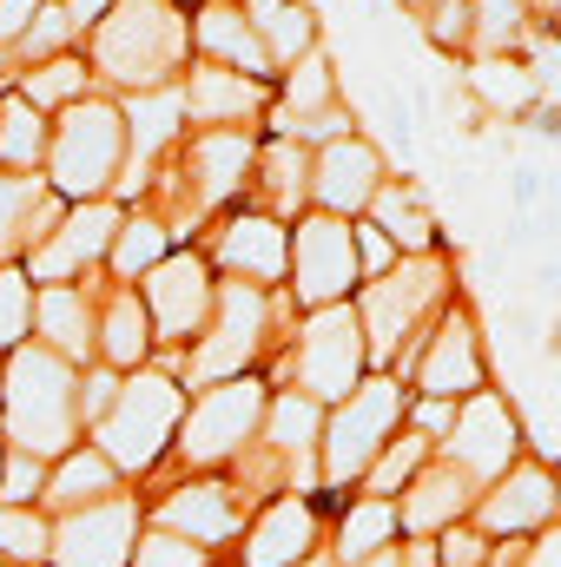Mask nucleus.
Listing matches in <instances>:
<instances>
[{"mask_svg": "<svg viewBox=\"0 0 561 567\" xmlns=\"http://www.w3.org/2000/svg\"><path fill=\"white\" fill-rule=\"evenodd\" d=\"M192 27L172 0H113L106 20H93V73L120 93H165V80L185 66Z\"/></svg>", "mask_w": 561, "mask_h": 567, "instance_id": "1", "label": "nucleus"}, {"mask_svg": "<svg viewBox=\"0 0 561 567\" xmlns=\"http://www.w3.org/2000/svg\"><path fill=\"white\" fill-rule=\"evenodd\" d=\"M0 423H7L13 455H33V462L67 455L73 423H80V370L60 363L53 350L20 343L0 377Z\"/></svg>", "mask_w": 561, "mask_h": 567, "instance_id": "2", "label": "nucleus"}, {"mask_svg": "<svg viewBox=\"0 0 561 567\" xmlns=\"http://www.w3.org/2000/svg\"><path fill=\"white\" fill-rule=\"evenodd\" d=\"M120 152H126V106H113V100L67 106L60 126L47 133V185H53V198L93 205L113 185Z\"/></svg>", "mask_w": 561, "mask_h": 567, "instance_id": "3", "label": "nucleus"}, {"mask_svg": "<svg viewBox=\"0 0 561 567\" xmlns=\"http://www.w3.org/2000/svg\"><path fill=\"white\" fill-rule=\"evenodd\" d=\"M178 416H185V390L165 377V370H145L133 383H120V396H113V410L93 423V449L113 462V475L126 468V475H140L152 468L159 455H165V442L178 435Z\"/></svg>", "mask_w": 561, "mask_h": 567, "instance_id": "4", "label": "nucleus"}, {"mask_svg": "<svg viewBox=\"0 0 561 567\" xmlns=\"http://www.w3.org/2000/svg\"><path fill=\"white\" fill-rule=\"evenodd\" d=\"M442 284H449V271H442L436 258L397 265V271H384V278L370 284V290H364V303H357L364 357H377V363H397V357H404V343L422 330V317L442 303Z\"/></svg>", "mask_w": 561, "mask_h": 567, "instance_id": "5", "label": "nucleus"}, {"mask_svg": "<svg viewBox=\"0 0 561 567\" xmlns=\"http://www.w3.org/2000/svg\"><path fill=\"white\" fill-rule=\"evenodd\" d=\"M397 423H404V390H397L390 377L357 383V390L337 403V416L324 423V475H330L337 488L357 482V475L384 455V442H390Z\"/></svg>", "mask_w": 561, "mask_h": 567, "instance_id": "6", "label": "nucleus"}, {"mask_svg": "<svg viewBox=\"0 0 561 567\" xmlns=\"http://www.w3.org/2000/svg\"><path fill=\"white\" fill-rule=\"evenodd\" d=\"M297 383L310 403H344L364 383V330L350 303L310 310L304 337H297Z\"/></svg>", "mask_w": 561, "mask_h": 567, "instance_id": "7", "label": "nucleus"}, {"mask_svg": "<svg viewBox=\"0 0 561 567\" xmlns=\"http://www.w3.org/2000/svg\"><path fill=\"white\" fill-rule=\"evenodd\" d=\"M290 278H297V297L310 303V310H330V303H344L350 290H357V231L344 225V218H330V212H317V218H304L297 231H290Z\"/></svg>", "mask_w": 561, "mask_h": 567, "instance_id": "8", "label": "nucleus"}, {"mask_svg": "<svg viewBox=\"0 0 561 567\" xmlns=\"http://www.w3.org/2000/svg\"><path fill=\"white\" fill-rule=\"evenodd\" d=\"M265 323H272L265 290H252V284H225V290H218V323L205 330V343H198V357H192V383H205V390L232 383V377L258 357Z\"/></svg>", "mask_w": 561, "mask_h": 567, "instance_id": "9", "label": "nucleus"}, {"mask_svg": "<svg viewBox=\"0 0 561 567\" xmlns=\"http://www.w3.org/2000/svg\"><path fill=\"white\" fill-rule=\"evenodd\" d=\"M258 423H265V390L252 377H232V383H218V390H205L192 403V416H185L178 435H185V455L192 462H232L252 442Z\"/></svg>", "mask_w": 561, "mask_h": 567, "instance_id": "10", "label": "nucleus"}, {"mask_svg": "<svg viewBox=\"0 0 561 567\" xmlns=\"http://www.w3.org/2000/svg\"><path fill=\"white\" fill-rule=\"evenodd\" d=\"M140 548V515L133 502H93V508H73L53 535V567H133Z\"/></svg>", "mask_w": 561, "mask_h": 567, "instance_id": "11", "label": "nucleus"}, {"mask_svg": "<svg viewBox=\"0 0 561 567\" xmlns=\"http://www.w3.org/2000/svg\"><path fill=\"white\" fill-rule=\"evenodd\" d=\"M449 462L469 475V482H496L509 462H516V416L502 396L476 390L462 410H456V429H449Z\"/></svg>", "mask_w": 561, "mask_h": 567, "instance_id": "12", "label": "nucleus"}, {"mask_svg": "<svg viewBox=\"0 0 561 567\" xmlns=\"http://www.w3.org/2000/svg\"><path fill=\"white\" fill-rule=\"evenodd\" d=\"M140 303H145V323H152L159 337H172V343H178V337H192V330L212 317V303H218V297H212L205 265L178 251V258H165V265H152V271H145V297H140Z\"/></svg>", "mask_w": 561, "mask_h": 567, "instance_id": "13", "label": "nucleus"}, {"mask_svg": "<svg viewBox=\"0 0 561 567\" xmlns=\"http://www.w3.org/2000/svg\"><path fill=\"white\" fill-rule=\"evenodd\" d=\"M384 185V158L370 152L364 140H337V145H317L310 158V198L337 218V212H364Z\"/></svg>", "mask_w": 561, "mask_h": 567, "instance_id": "14", "label": "nucleus"}, {"mask_svg": "<svg viewBox=\"0 0 561 567\" xmlns=\"http://www.w3.org/2000/svg\"><path fill=\"white\" fill-rule=\"evenodd\" d=\"M113 238H120V212H113L106 198L73 205V212H67V225L33 251V271H40L47 284H73L80 265H93L100 251H113Z\"/></svg>", "mask_w": 561, "mask_h": 567, "instance_id": "15", "label": "nucleus"}, {"mask_svg": "<svg viewBox=\"0 0 561 567\" xmlns=\"http://www.w3.org/2000/svg\"><path fill=\"white\" fill-rule=\"evenodd\" d=\"M482 508V528L489 535H529L536 522H549L561 508V482L549 475V468H509L502 482H496V495H482L476 502Z\"/></svg>", "mask_w": 561, "mask_h": 567, "instance_id": "16", "label": "nucleus"}, {"mask_svg": "<svg viewBox=\"0 0 561 567\" xmlns=\"http://www.w3.org/2000/svg\"><path fill=\"white\" fill-rule=\"evenodd\" d=\"M417 383H422V396H436V403H449V396H476V390H482L476 330H469L462 317H449V323L429 337V350H422V363H417Z\"/></svg>", "mask_w": 561, "mask_h": 567, "instance_id": "17", "label": "nucleus"}, {"mask_svg": "<svg viewBox=\"0 0 561 567\" xmlns=\"http://www.w3.org/2000/svg\"><path fill=\"white\" fill-rule=\"evenodd\" d=\"M469 508H476V482H469L456 462H442V468H417V482H410L397 522H404L410 535H442V528L462 522Z\"/></svg>", "mask_w": 561, "mask_h": 567, "instance_id": "18", "label": "nucleus"}, {"mask_svg": "<svg viewBox=\"0 0 561 567\" xmlns=\"http://www.w3.org/2000/svg\"><path fill=\"white\" fill-rule=\"evenodd\" d=\"M310 548H317V515H310V502L284 495L245 535V567H297V561H310Z\"/></svg>", "mask_w": 561, "mask_h": 567, "instance_id": "19", "label": "nucleus"}, {"mask_svg": "<svg viewBox=\"0 0 561 567\" xmlns=\"http://www.w3.org/2000/svg\"><path fill=\"white\" fill-rule=\"evenodd\" d=\"M165 535L192 542V548H218L238 535V495L218 488V482H192L165 502Z\"/></svg>", "mask_w": 561, "mask_h": 567, "instance_id": "20", "label": "nucleus"}, {"mask_svg": "<svg viewBox=\"0 0 561 567\" xmlns=\"http://www.w3.org/2000/svg\"><path fill=\"white\" fill-rule=\"evenodd\" d=\"M284 265H290V238H284L278 218H238V225L218 238V271L252 278V290H258V284H278Z\"/></svg>", "mask_w": 561, "mask_h": 567, "instance_id": "21", "label": "nucleus"}, {"mask_svg": "<svg viewBox=\"0 0 561 567\" xmlns=\"http://www.w3.org/2000/svg\"><path fill=\"white\" fill-rule=\"evenodd\" d=\"M192 40L225 66V73H245V80H258L272 60H265V40H258V27H252V13H238V7H225V0H212L198 20H192Z\"/></svg>", "mask_w": 561, "mask_h": 567, "instance_id": "22", "label": "nucleus"}, {"mask_svg": "<svg viewBox=\"0 0 561 567\" xmlns=\"http://www.w3.org/2000/svg\"><path fill=\"white\" fill-rule=\"evenodd\" d=\"M53 238V192L27 172H0V251H40Z\"/></svg>", "mask_w": 561, "mask_h": 567, "instance_id": "23", "label": "nucleus"}, {"mask_svg": "<svg viewBox=\"0 0 561 567\" xmlns=\"http://www.w3.org/2000/svg\"><path fill=\"white\" fill-rule=\"evenodd\" d=\"M33 323L47 337V350L60 363H86L93 357V310L80 297V284H53L47 297H33Z\"/></svg>", "mask_w": 561, "mask_h": 567, "instance_id": "24", "label": "nucleus"}, {"mask_svg": "<svg viewBox=\"0 0 561 567\" xmlns=\"http://www.w3.org/2000/svg\"><path fill=\"white\" fill-rule=\"evenodd\" d=\"M178 100H185L192 120H205V126H232V120H252V113H258V80L225 73V66H205V73H192V86H185Z\"/></svg>", "mask_w": 561, "mask_h": 567, "instance_id": "25", "label": "nucleus"}, {"mask_svg": "<svg viewBox=\"0 0 561 567\" xmlns=\"http://www.w3.org/2000/svg\"><path fill=\"white\" fill-rule=\"evenodd\" d=\"M93 343H100L106 370H140L145 363V350H152V323H145V303L133 297V290H120V297L100 310Z\"/></svg>", "mask_w": 561, "mask_h": 567, "instance_id": "26", "label": "nucleus"}, {"mask_svg": "<svg viewBox=\"0 0 561 567\" xmlns=\"http://www.w3.org/2000/svg\"><path fill=\"white\" fill-rule=\"evenodd\" d=\"M40 495H47L53 508H67V515H73V508H93V502H113V462H106L100 449H67Z\"/></svg>", "mask_w": 561, "mask_h": 567, "instance_id": "27", "label": "nucleus"}, {"mask_svg": "<svg viewBox=\"0 0 561 567\" xmlns=\"http://www.w3.org/2000/svg\"><path fill=\"white\" fill-rule=\"evenodd\" d=\"M370 225L390 238V245H410V251H429V238H436V212H429V198H422L417 185H404V178H390V185H377V198H370Z\"/></svg>", "mask_w": 561, "mask_h": 567, "instance_id": "28", "label": "nucleus"}, {"mask_svg": "<svg viewBox=\"0 0 561 567\" xmlns=\"http://www.w3.org/2000/svg\"><path fill=\"white\" fill-rule=\"evenodd\" d=\"M330 93H337L330 60H324V53H304V60L284 73V126L304 133L310 120H324V113H330Z\"/></svg>", "mask_w": 561, "mask_h": 567, "instance_id": "29", "label": "nucleus"}, {"mask_svg": "<svg viewBox=\"0 0 561 567\" xmlns=\"http://www.w3.org/2000/svg\"><path fill=\"white\" fill-rule=\"evenodd\" d=\"M390 535H397V508H390V502H377V495H364V502L344 515L337 561H344V567L370 561V555H384V548H390Z\"/></svg>", "mask_w": 561, "mask_h": 567, "instance_id": "30", "label": "nucleus"}, {"mask_svg": "<svg viewBox=\"0 0 561 567\" xmlns=\"http://www.w3.org/2000/svg\"><path fill=\"white\" fill-rule=\"evenodd\" d=\"M252 27H258V40H265V60H278V66H297L304 53H317L310 7H297V0L272 7V13H265V20H252Z\"/></svg>", "mask_w": 561, "mask_h": 567, "instance_id": "31", "label": "nucleus"}, {"mask_svg": "<svg viewBox=\"0 0 561 567\" xmlns=\"http://www.w3.org/2000/svg\"><path fill=\"white\" fill-rule=\"evenodd\" d=\"M265 429H272V455H304L310 442H324V403H310L304 390H290V396L272 403Z\"/></svg>", "mask_w": 561, "mask_h": 567, "instance_id": "32", "label": "nucleus"}, {"mask_svg": "<svg viewBox=\"0 0 561 567\" xmlns=\"http://www.w3.org/2000/svg\"><path fill=\"white\" fill-rule=\"evenodd\" d=\"M86 86H93V73H86L80 60H67V53H60V60H47V66H33V73H27L20 100H27L33 113H40V106H80V100H86Z\"/></svg>", "mask_w": 561, "mask_h": 567, "instance_id": "33", "label": "nucleus"}, {"mask_svg": "<svg viewBox=\"0 0 561 567\" xmlns=\"http://www.w3.org/2000/svg\"><path fill=\"white\" fill-rule=\"evenodd\" d=\"M252 165V145L238 140V133H212V140H198V198H232L238 192V172Z\"/></svg>", "mask_w": 561, "mask_h": 567, "instance_id": "34", "label": "nucleus"}, {"mask_svg": "<svg viewBox=\"0 0 561 567\" xmlns=\"http://www.w3.org/2000/svg\"><path fill=\"white\" fill-rule=\"evenodd\" d=\"M40 152H47V126H40V113H33L27 100H0V165L27 172Z\"/></svg>", "mask_w": 561, "mask_h": 567, "instance_id": "35", "label": "nucleus"}, {"mask_svg": "<svg viewBox=\"0 0 561 567\" xmlns=\"http://www.w3.org/2000/svg\"><path fill=\"white\" fill-rule=\"evenodd\" d=\"M165 225H152V218H133V225H120V238H113V271L120 278H145L152 265H165Z\"/></svg>", "mask_w": 561, "mask_h": 567, "instance_id": "36", "label": "nucleus"}, {"mask_svg": "<svg viewBox=\"0 0 561 567\" xmlns=\"http://www.w3.org/2000/svg\"><path fill=\"white\" fill-rule=\"evenodd\" d=\"M422 455H429V442H422V435H390V442H384V455L370 462V495L384 502V495H397L404 482H417Z\"/></svg>", "mask_w": 561, "mask_h": 567, "instance_id": "37", "label": "nucleus"}, {"mask_svg": "<svg viewBox=\"0 0 561 567\" xmlns=\"http://www.w3.org/2000/svg\"><path fill=\"white\" fill-rule=\"evenodd\" d=\"M476 93H482L496 113H516V106L536 100V73H522V66H509V60H482V66H476Z\"/></svg>", "mask_w": 561, "mask_h": 567, "instance_id": "38", "label": "nucleus"}, {"mask_svg": "<svg viewBox=\"0 0 561 567\" xmlns=\"http://www.w3.org/2000/svg\"><path fill=\"white\" fill-rule=\"evenodd\" d=\"M522 13H529L522 0H476V7H469V20H476V27H469L476 47H482V53L516 47V40H522Z\"/></svg>", "mask_w": 561, "mask_h": 567, "instance_id": "39", "label": "nucleus"}, {"mask_svg": "<svg viewBox=\"0 0 561 567\" xmlns=\"http://www.w3.org/2000/svg\"><path fill=\"white\" fill-rule=\"evenodd\" d=\"M27 330H33V290H27V271H0V350L13 357L20 343H27Z\"/></svg>", "mask_w": 561, "mask_h": 567, "instance_id": "40", "label": "nucleus"}, {"mask_svg": "<svg viewBox=\"0 0 561 567\" xmlns=\"http://www.w3.org/2000/svg\"><path fill=\"white\" fill-rule=\"evenodd\" d=\"M47 548H53V528H47L40 515L0 508V555H7V561H40Z\"/></svg>", "mask_w": 561, "mask_h": 567, "instance_id": "41", "label": "nucleus"}, {"mask_svg": "<svg viewBox=\"0 0 561 567\" xmlns=\"http://www.w3.org/2000/svg\"><path fill=\"white\" fill-rule=\"evenodd\" d=\"M304 172H310V158H304L290 140H278L272 152H265V192H272V205H290V198H304V192H310V178H304Z\"/></svg>", "mask_w": 561, "mask_h": 567, "instance_id": "42", "label": "nucleus"}, {"mask_svg": "<svg viewBox=\"0 0 561 567\" xmlns=\"http://www.w3.org/2000/svg\"><path fill=\"white\" fill-rule=\"evenodd\" d=\"M40 488H47V462H33V455H7V468H0V508H27Z\"/></svg>", "mask_w": 561, "mask_h": 567, "instance_id": "43", "label": "nucleus"}, {"mask_svg": "<svg viewBox=\"0 0 561 567\" xmlns=\"http://www.w3.org/2000/svg\"><path fill=\"white\" fill-rule=\"evenodd\" d=\"M67 33H73V27H67V7H40L20 47H27V60H40V66H47V60H60V47H67Z\"/></svg>", "mask_w": 561, "mask_h": 567, "instance_id": "44", "label": "nucleus"}, {"mask_svg": "<svg viewBox=\"0 0 561 567\" xmlns=\"http://www.w3.org/2000/svg\"><path fill=\"white\" fill-rule=\"evenodd\" d=\"M133 567H205V548H192V542H178V535H145L140 548H133Z\"/></svg>", "mask_w": 561, "mask_h": 567, "instance_id": "45", "label": "nucleus"}, {"mask_svg": "<svg viewBox=\"0 0 561 567\" xmlns=\"http://www.w3.org/2000/svg\"><path fill=\"white\" fill-rule=\"evenodd\" d=\"M113 396H120V370H86L80 377V416L86 423H100L113 410Z\"/></svg>", "mask_w": 561, "mask_h": 567, "instance_id": "46", "label": "nucleus"}, {"mask_svg": "<svg viewBox=\"0 0 561 567\" xmlns=\"http://www.w3.org/2000/svg\"><path fill=\"white\" fill-rule=\"evenodd\" d=\"M357 271H377V278H384V271H397V245H390L377 225H364V231H357Z\"/></svg>", "mask_w": 561, "mask_h": 567, "instance_id": "47", "label": "nucleus"}, {"mask_svg": "<svg viewBox=\"0 0 561 567\" xmlns=\"http://www.w3.org/2000/svg\"><path fill=\"white\" fill-rule=\"evenodd\" d=\"M40 7H47V0H0V47H20Z\"/></svg>", "mask_w": 561, "mask_h": 567, "instance_id": "48", "label": "nucleus"}, {"mask_svg": "<svg viewBox=\"0 0 561 567\" xmlns=\"http://www.w3.org/2000/svg\"><path fill=\"white\" fill-rule=\"evenodd\" d=\"M417 423L429 429V435H449V429H456V410H449V403H436V396H422V403H417Z\"/></svg>", "mask_w": 561, "mask_h": 567, "instance_id": "49", "label": "nucleus"}, {"mask_svg": "<svg viewBox=\"0 0 561 567\" xmlns=\"http://www.w3.org/2000/svg\"><path fill=\"white\" fill-rule=\"evenodd\" d=\"M522 567H561V528H555V535H549V542H542V548H536Z\"/></svg>", "mask_w": 561, "mask_h": 567, "instance_id": "50", "label": "nucleus"}, {"mask_svg": "<svg viewBox=\"0 0 561 567\" xmlns=\"http://www.w3.org/2000/svg\"><path fill=\"white\" fill-rule=\"evenodd\" d=\"M357 567H404V555H397V548H384V555H370V561H357Z\"/></svg>", "mask_w": 561, "mask_h": 567, "instance_id": "51", "label": "nucleus"}, {"mask_svg": "<svg viewBox=\"0 0 561 567\" xmlns=\"http://www.w3.org/2000/svg\"><path fill=\"white\" fill-rule=\"evenodd\" d=\"M272 7H284V0H252V20H265Z\"/></svg>", "mask_w": 561, "mask_h": 567, "instance_id": "52", "label": "nucleus"}, {"mask_svg": "<svg viewBox=\"0 0 561 567\" xmlns=\"http://www.w3.org/2000/svg\"><path fill=\"white\" fill-rule=\"evenodd\" d=\"M297 567H330V561H317V555H310V561H297Z\"/></svg>", "mask_w": 561, "mask_h": 567, "instance_id": "53", "label": "nucleus"}, {"mask_svg": "<svg viewBox=\"0 0 561 567\" xmlns=\"http://www.w3.org/2000/svg\"><path fill=\"white\" fill-rule=\"evenodd\" d=\"M522 7H529V0H522ZM542 7H549V13H555V7H561V0H542Z\"/></svg>", "mask_w": 561, "mask_h": 567, "instance_id": "54", "label": "nucleus"}, {"mask_svg": "<svg viewBox=\"0 0 561 567\" xmlns=\"http://www.w3.org/2000/svg\"><path fill=\"white\" fill-rule=\"evenodd\" d=\"M205 7H212V0H205Z\"/></svg>", "mask_w": 561, "mask_h": 567, "instance_id": "55", "label": "nucleus"}]
</instances>
